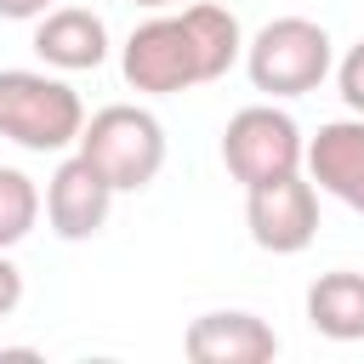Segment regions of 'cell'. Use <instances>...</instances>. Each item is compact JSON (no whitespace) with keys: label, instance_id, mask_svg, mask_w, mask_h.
Masks as SVG:
<instances>
[{"label":"cell","instance_id":"4","mask_svg":"<svg viewBox=\"0 0 364 364\" xmlns=\"http://www.w3.org/2000/svg\"><path fill=\"white\" fill-rule=\"evenodd\" d=\"M301 154H307L301 125L273 102H250L222 125V165L245 188H262V182H279V176L301 171Z\"/></svg>","mask_w":364,"mask_h":364},{"label":"cell","instance_id":"3","mask_svg":"<svg viewBox=\"0 0 364 364\" xmlns=\"http://www.w3.org/2000/svg\"><path fill=\"white\" fill-rule=\"evenodd\" d=\"M102 176L114 193H142L159 171H165V125L136 108V102H108L97 108L85 125H80V142H74Z\"/></svg>","mask_w":364,"mask_h":364},{"label":"cell","instance_id":"13","mask_svg":"<svg viewBox=\"0 0 364 364\" xmlns=\"http://www.w3.org/2000/svg\"><path fill=\"white\" fill-rule=\"evenodd\" d=\"M40 188H34V176L28 171H17V165H0V250H11V245H23L28 233H34V222H40Z\"/></svg>","mask_w":364,"mask_h":364},{"label":"cell","instance_id":"7","mask_svg":"<svg viewBox=\"0 0 364 364\" xmlns=\"http://www.w3.org/2000/svg\"><path fill=\"white\" fill-rule=\"evenodd\" d=\"M46 222H51V233L57 239H68V245H80V239H97L102 228H108V210H114V188H108V176L74 148L57 171H51V182H46Z\"/></svg>","mask_w":364,"mask_h":364},{"label":"cell","instance_id":"10","mask_svg":"<svg viewBox=\"0 0 364 364\" xmlns=\"http://www.w3.org/2000/svg\"><path fill=\"white\" fill-rule=\"evenodd\" d=\"M34 57L63 74L97 68L108 57V23L91 6H51L46 17H34Z\"/></svg>","mask_w":364,"mask_h":364},{"label":"cell","instance_id":"2","mask_svg":"<svg viewBox=\"0 0 364 364\" xmlns=\"http://www.w3.org/2000/svg\"><path fill=\"white\" fill-rule=\"evenodd\" d=\"M245 74L262 97H307L330 80L336 68V46H330V28L313 23V17H273L262 23L250 40H245Z\"/></svg>","mask_w":364,"mask_h":364},{"label":"cell","instance_id":"14","mask_svg":"<svg viewBox=\"0 0 364 364\" xmlns=\"http://www.w3.org/2000/svg\"><path fill=\"white\" fill-rule=\"evenodd\" d=\"M336 91H341L347 114H364V40L336 63Z\"/></svg>","mask_w":364,"mask_h":364},{"label":"cell","instance_id":"6","mask_svg":"<svg viewBox=\"0 0 364 364\" xmlns=\"http://www.w3.org/2000/svg\"><path fill=\"white\" fill-rule=\"evenodd\" d=\"M245 228L256 239V250L267 256H301L318 239V188L290 171L279 182L245 188Z\"/></svg>","mask_w":364,"mask_h":364},{"label":"cell","instance_id":"16","mask_svg":"<svg viewBox=\"0 0 364 364\" xmlns=\"http://www.w3.org/2000/svg\"><path fill=\"white\" fill-rule=\"evenodd\" d=\"M57 0H0V17H11V23H34V17H46Z\"/></svg>","mask_w":364,"mask_h":364},{"label":"cell","instance_id":"15","mask_svg":"<svg viewBox=\"0 0 364 364\" xmlns=\"http://www.w3.org/2000/svg\"><path fill=\"white\" fill-rule=\"evenodd\" d=\"M17 301H23V273H17V262L0 250V318H11Z\"/></svg>","mask_w":364,"mask_h":364},{"label":"cell","instance_id":"1","mask_svg":"<svg viewBox=\"0 0 364 364\" xmlns=\"http://www.w3.org/2000/svg\"><path fill=\"white\" fill-rule=\"evenodd\" d=\"M85 102L46 68H0V136L28 154H63L80 142Z\"/></svg>","mask_w":364,"mask_h":364},{"label":"cell","instance_id":"11","mask_svg":"<svg viewBox=\"0 0 364 364\" xmlns=\"http://www.w3.org/2000/svg\"><path fill=\"white\" fill-rule=\"evenodd\" d=\"M307 324L324 341H364V273H318L307 284Z\"/></svg>","mask_w":364,"mask_h":364},{"label":"cell","instance_id":"9","mask_svg":"<svg viewBox=\"0 0 364 364\" xmlns=\"http://www.w3.org/2000/svg\"><path fill=\"white\" fill-rule=\"evenodd\" d=\"M188 364H267L279 353V336L267 318L245 313V307H222V313H199L182 336Z\"/></svg>","mask_w":364,"mask_h":364},{"label":"cell","instance_id":"8","mask_svg":"<svg viewBox=\"0 0 364 364\" xmlns=\"http://www.w3.org/2000/svg\"><path fill=\"white\" fill-rule=\"evenodd\" d=\"M301 171L318 193L341 199L347 210L364 216V114H347V119H330L307 136V154H301Z\"/></svg>","mask_w":364,"mask_h":364},{"label":"cell","instance_id":"12","mask_svg":"<svg viewBox=\"0 0 364 364\" xmlns=\"http://www.w3.org/2000/svg\"><path fill=\"white\" fill-rule=\"evenodd\" d=\"M176 17H182V23H188V34H193V51H199L205 85H210V80H222V74L245 57V28H239V17H233L228 6L199 0V6H182Z\"/></svg>","mask_w":364,"mask_h":364},{"label":"cell","instance_id":"17","mask_svg":"<svg viewBox=\"0 0 364 364\" xmlns=\"http://www.w3.org/2000/svg\"><path fill=\"white\" fill-rule=\"evenodd\" d=\"M131 6H142V11H171L176 0H131Z\"/></svg>","mask_w":364,"mask_h":364},{"label":"cell","instance_id":"5","mask_svg":"<svg viewBox=\"0 0 364 364\" xmlns=\"http://www.w3.org/2000/svg\"><path fill=\"white\" fill-rule=\"evenodd\" d=\"M119 74L142 97H176V91L205 85L193 34H188V23L176 11H159V17H148V23L131 28V40L119 46Z\"/></svg>","mask_w":364,"mask_h":364}]
</instances>
